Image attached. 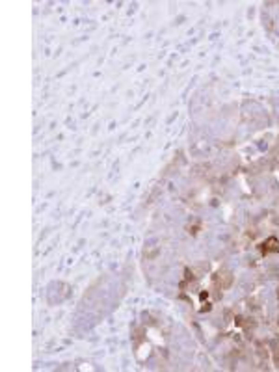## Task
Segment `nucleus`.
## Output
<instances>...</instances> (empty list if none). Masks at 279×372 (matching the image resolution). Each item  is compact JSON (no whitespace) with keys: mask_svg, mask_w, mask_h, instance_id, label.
<instances>
[{"mask_svg":"<svg viewBox=\"0 0 279 372\" xmlns=\"http://www.w3.org/2000/svg\"><path fill=\"white\" fill-rule=\"evenodd\" d=\"M262 251L264 253H270V251H279V242L275 238H268L264 244H262Z\"/></svg>","mask_w":279,"mask_h":372,"instance_id":"obj_1","label":"nucleus"}]
</instances>
